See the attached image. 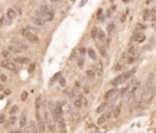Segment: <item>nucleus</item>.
<instances>
[{
    "label": "nucleus",
    "instance_id": "obj_1",
    "mask_svg": "<svg viewBox=\"0 0 156 133\" xmlns=\"http://www.w3.org/2000/svg\"><path fill=\"white\" fill-rule=\"evenodd\" d=\"M134 73V70H132V71H129V72H127V73H123V75H121V76H118V77H116L111 83H112V86L113 87H118L120 84H123L125 82H127L128 80L132 77V75Z\"/></svg>",
    "mask_w": 156,
    "mask_h": 133
},
{
    "label": "nucleus",
    "instance_id": "obj_2",
    "mask_svg": "<svg viewBox=\"0 0 156 133\" xmlns=\"http://www.w3.org/2000/svg\"><path fill=\"white\" fill-rule=\"evenodd\" d=\"M21 34L27 39V40H29V43H33V44H37L39 43V38L37 36V33H33L31 31H28L27 28H23L21 31Z\"/></svg>",
    "mask_w": 156,
    "mask_h": 133
},
{
    "label": "nucleus",
    "instance_id": "obj_3",
    "mask_svg": "<svg viewBox=\"0 0 156 133\" xmlns=\"http://www.w3.org/2000/svg\"><path fill=\"white\" fill-rule=\"evenodd\" d=\"M33 22H34L37 26H44V25H45V22H46V21H45V17L39 12V10L36 12V15L33 16Z\"/></svg>",
    "mask_w": 156,
    "mask_h": 133
},
{
    "label": "nucleus",
    "instance_id": "obj_4",
    "mask_svg": "<svg viewBox=\"0 0 156 133\" xmlns=\"http://www.w3.org/2000/svg\"><path fill=\"white\" fill-rule=\"evenodd\" d=\"M1 67L8 68V70H10V71H12V72H17V68H16L15 64H13L12 61H10L9 59H4L1 61Z\"/></svg>",
    "mask_w": 156,
    "mask_h": 133
},
{
    "label": "nucleus",
    "instance_id": "obj_5",
    "mask_svg": "<svg viewBox=\"0 0 156 133\" xmlns=\"http://www.w3.org/2000/svg\"><path fill=\"white\" fill-rule=\"evenodd\" d=\"M70 95H71L72 99H76V98L80 96V92H79V82H76V83H74V87L72 88Z\"/></svg>",
    "mask_w": 156,
    "mask_h": 133
},
{
    "label": "nucleus",
    "instance_id": "obj_6",
    "mask_svg": "<svg viewBox=\"0 0 156 133\" xmlns=\"http://www.w3.org/2000/svg\"><path fill=\"white\" fill-rule=\"evenodd\" d=\"M11 44H13V45L18 46L20 49H22L23 51H24V50H27V49H28V45H27V44H24L22 40H20V39H17V38H13V39L11 40Z\"/></svg>",
    "mask_w": 156,
    "mask_h": 133
},
{
    "label": "nucleus",
    "instance_id": "obj_7",
    "mask_svg": "<svg viewBox=\"0 0 156 133\" xmlns=\"http://www.w3.org/2000/svg\"><path fill=\"white\" fill-rule=\"evenodd\" d=\"M13 62L20 64V65H26V64H29L31 60L27 56H17V58H13Z\"/></svg>",
    "mask_w": 156,
    "mask_h": 133
},
{
    "label": "nucleus",
    "instance_id": "obj_8",
    "mask_svg": "<svg viewBox=\"0 0 156 133\" xmlns=\"http://www.w3.org/2000/svg\"><path fill=\"white\" fill-rule=\"evenodd\" d=\"M56 126H57V129H59V133H66V122L64 118H61L56 122Z\"/></svg>",
    "mask_w": 156,
    "mask_h": 133
},
{
    "label": "nucleus",
    "instance_id": "obj_9",
    "mask_svg": "<svg viewBox=\"0 0 156 133\" xmlns=\"http://www.w3.org/2000/svg\"><path fill=\"white\" fill-rule=\"evenodd\" d=\"M143 18H144L145 21H146V20H151V21H155V20H156L155 12H153V11H150V10H146V11H144Z\"/></svg>",
    "mask_w": 156,
    "mask_h": 133
},
{
    "label": "nucleus",
    "instance_id": "obj_10",
    "mask_svg": "<svg viewBox=\"0 0 156 133\" xmlns=\"http://www.w3.org/2000/svg\"><path fill=\"white\" fill-rule=\"evenodd\" d=\"M73 106L76 108L77 110H79L80 108H83V100H82V95L76 98V99L73 100Z\"/></svg>",
    "mask_w": 156,
    "mask_h": 133
},
{
    "label": "nucleus",
    "instance_id": "obj_11",
    "mask_svg": "<svg viewBox=\"0 0 156 133\" xmlns=\"http://www.w3.org/2000/svg\"><path fill=\"white\" fill-rule=\"evenodd\" d=\"M117 94V89H110V90H107V92L105 93V99L108 100V99H111V98H113L115 95Z\"/></svg>",
    "mask_w": 156,
    "mask_h": 133
},
{
    "label": "nucleus",
    "instance_id": "obj_12",
    "mask_svg": "<svg viewBox=\"0 0 156 133\" xmlns=\"http://www.w3.org/2000/svg\"><path fill=\"white\" fill-rule=\"evenodd\" d=\"M15 17H16V11L13 9H9L6 11V18H9V21L15 20Z\"/></svg>",
    "mask_w": 156,
    "mask_h": 133
},
{
    "label": "nucleus",
    "instance_id": "obj_13",
    "mask_svg": "<svg viewBox=\"0 0 156 133\" xmlns=\"http://www.w3.org/2000/svg\"><path fill=\"white\" fill-rule=\"evenodd\" d=\"M133 38H134L135 42H138V43H143L146 37H145V34H143V33H137Z\"/></svg>",
    "mask_w": 156,
    "mask_h": 133
},
{
    "label": "nucleus",
    "instance_id": "obj_14",
    "mask_svg": "<svg viewBox=\"0 0 156 133\" xmlns=\"http://www.w3.org/2000/svg\"><path fill=\"white\" fill-rule=\"evenodd\" d=\"M26 123H27V115H26V113H23L21 115V117H20V127L21 128L26 127Z\"/></svg>",
    "mask_w": 156,
    "mask_h": 133
},
{
    "label": "nucleus",
    "instance_id": "obj_15",
    "mask_svg": "<svg viewBox=\"0 0 156 133\" xmlns=\"http://www.w3.org/2000/svg\"><path fill=\"white\" fill-rule=\"evenodd\" d=\"M8 49H9V50H10L11 53H13V54H20V53H21V51H23L22 49H20L18 46L13 45V44H11V45H10V46H9Z\"/></svg>",
    "mask_w": 156,
    "mask_h": 133
},
{
    "label": "nucleus",
    "instance_id": "obj_16",
    "mask_svg": "<svg viewBox=\"0 0 156 133\" xmlns=\"http://www.w3.org/2000/svg\"><path fill=\"white\" fill-rule=\"evenodd\" d=\"M97 48H98V50L100 53L101 56H106V48L104 45H101V44H98L97 43Z\"/></svg>",
    "mask_w": 156,
    "mask_h": 133
},
{
    "label": "nucleus",
    "instance_id": "obj_17",
    "mask_svg": "<svg viewBox=\"0 0 156 133\" xmlns=\"http://www.w3.org/2000/svg\"><path fill=\"white\" fill-rule=\"evenodd\" d=\"M107 106H108V103H107V101L103 103V104H101L100 106L97 109V113H98V114H101V113H103V111H105V110L107 109Z\"/></svg>",
    "mask_w": 156,
    "mask_h": 133
},
{
    "label": "nucleus",
    "instance_id": "obj_18",
    "mask_svg": "<svg viewBox=\"0 0 156 133\" xmlns=\"http://www.w3.org/2000/svg\"><path fill=\"white\" fill-rule=\"evenodd\" d=\"M49 11H50V10H49V6H46V5H42V6H40V8H39V12L42 13L43 16H45V15H46V13H48Z\"/></svg>",
    "mask_w": 156,
    "mask_h": 133
},
{
    "label": "nucleus",
    "instance_id": "obj_19",
    "mask_svg": "<svg viewBox=\"0 0 156 133\" xmlns=\"http://www.w3.org/2000/svg\"><path fill=\"white\" fill-rule=\"evenodd\" d=\"M44 17H45V21H46V22H51V21L54 20V17H55V15H54V11L50 10Z\"/></svg>",
    "mask_w": 156,
    "mask_h": 133
},
{
    "label": "nucleus",
    "instance_id": "obj_20",
    "mask_svg": "<svg viewBox=\"0 0 156 133\" xmlns=\"http://www.w3.org/2000/svg\"><path fill=\"white\" fill-rule=\"evenodd\" d=\"M88 55H89V58L92 60H97L98 59V55H97L95 51H94V49H88Z\"/></svg>",
    "mask_w": 156,
    "mask_h": 133
},
{
    "label": "nucleus",
    "instance_id": "obj_21",
    "mask_svg": "<svg viewBox=\"0 0 156 133\" xmlns=\"http://www.w3.org/2000/svg\"><path fill=\"white\" fill-rule=\"evenodd\" d=\"M128 54L132 55V56H137V55H138V48L131 46L129 49H128Z\"/></svg>",
    "mask_w": 156,
    "mask_h": 133
},
{
    "label": "nucleus",
    "instance_id": "obj_22",
    "mask_svg": "<svg viewBox=\"0 0 156 133\" xmlns=\"http://www.w3.org/2000/svg\"><path fill=\"white\" fill-rule=\"evenodd\" d=\"M1 56H3L4 59H9V58H11V51L9 50V49H4V50L1 51Z\"/></svg>",
    "mask_w": 156,
    "mask_h": 133
},
{
    "label": "nucleus",
    "instance_id": "obj_23",
    "mask_svg": "<svg viewBox=\"0 0 156 133\" xmlns=\"http://www.w3.org/2000/svg\"><path fill=\"white\" fill-rule=\"evenodd\" d=\"M98 39H99L100 42H105V39H106V34H105V32H104V31L99 30V33H98Z\"/></svg>",
    "mask_w": 156,
    "mask_h": 133
},
{
    "label": "nucleus",
    "instance_id": "obj_24",
    "mask_svg": "<svg viewBox=\"0 0 156 133\" xmlns=\"http://www.w3.org/2000/svg\"><path fill=\"white\" fill-rule=\"evenodd\" d=\"M42 108V96H37L36 98V110H40Z\"/></svg>",
    "mask_w": 156,
    "mask_h": 133
},
{
    "label": "nucleus",
    "instance_id": "obj_25",
    "mask_svg": "<svg viewBox=\"0 0 156 133\" xmlns=\"http://www.w3.org/2000/svg\"><path fill=\"white\" fill-rule=\"evenodd\" d=\"M120 114H121V105H117V106L113 109V117L117 118L120 116Z\"/></svg>",
    "mask_w": 156,
    "mask_h": 133
},
{
    "label": "nucleus",
    "instance_id": "obj_26",
    "mask_svg": "<svg viewBox=\"0 0 156 133\" xmlns=\"http://www.w3.org/2000/svg\"><path fill=\"white\" fill-rule=\"evenodd\" d=\"M107 121V117L105 116V114H103V115H101L99 118H98V125H103L104 122H106Z\"/></svg>",
    "mask_w": 156,
    "mask_h": 133
},
{
    "label": "nucleus",
    "instance_id": "obj_27",
    "mask_svg": "<svg viewBox=\"0 0 156 133\" xmlns=\"http://www.w3.org/2000/svg\"><path fill=\"white\" fill-rule=\"evenodd\" d=\"M17 111H18V106L17 105H13V106L10 109V116H15Z\"/></svg>",
    "mask_w": 156,
    "mask_h": 133
},
{
    "label": "nucleus",
    "instance_id": "obj_28",
    "mask_svg": "<svg viewBox=\"0 0 156 133\" xmlns=\"http://www.w3.org/2000/svg\"><path fill=\"white\" fill-rule=\"evenodd\" d=\"M98 33H99V30L97 28V27H94V28L92 30V38L93 39H97L98 38Z\"/></svg>",
    "mask_w": 156,
    "mask_h": 133
},
{
    "label": "nucleus",
    "instance_id": "obj_29",
    "mask_svg": "<svg viewBox=\"0 0 156 133\" xmlns=\"http://www.w3.org/2000/svg\"><path fill=\"white\" fill-rule=\"evenodd\" d=\"M83 64H84V59H83V56H79V58L77 59V65H78V67H79V68H82V67H83Z\"/></svg>",
    "mask_w": 156,
    "mask_h": 133
},
{
    "label": "nucleus",
    "instance_id": "obj_30",
    "mask_svg": "<svg viewBox=\"0 0 156 133\" xmlns=\"http://www.w3.org/2000/svg\"><path fill=\"white\" fill-rule=\"evenodd\" d=\"M98 68H97V72H98V76H101L103 75V65H101V62L99 61L98 62V66H97Z\"/></svg>",
    "mask_w": 156,
    "mask_h": 133
},
{
    "label": "nucleus",
    "instance_id": "obj_31",
    "mask_svg": "<svg viewBox=\"0 0 156 133\" xmlns=\"http://www.w3.org/2000/svg\"><path fill=\"white\" fill-rule=\"evenodd\" d=\"M59 84H60V87H66V80L64 77H60L59 78Z\"/></svg>",
    "mask_w": 156,
    "mask_h": 133
},
{
    "label": "nucleus",
    "instance_id": "obj_32",
    "mask_svg": "<svg viewBox=\"0 0 156 133\" xmlns=\"http://www.w3.org/2000/svg\"><path fill=\"white\" fill-rule=\"evenodd\" d=\"M87 76L89 77V78H93V77L95 76V72H94L93 70H88V71H87Z\"/></svg>",
    "mask_w": 156,
    "mask_h": 133
},
{
    "label": "nucleus",
    "instance_id": "obj_33",
    "mask_svg": "<svg viewBox=\"0 0 156 133\" xmlns=\"http://www.w3.org/2000/svg\"><path fill=\"white\" fill-rule=\"evenodd\" d=\"M135 60H137V56H132V55H129V59L127 60V64H133Z\"/></svg>",
    "mask_w": 156,
    "mask_h": 133
},
{
    "label": "nucleus",
    "instance_id": "obj_34",
    "mask_svg": "<svg viewBox=\"0 0 156 133\" xmlns=\"http://www.w3.org/2000/svg\"><path fill=\"white\" fill-rule=\"evenodd\" d=\"M15 122H16V117L15 116H10V118H9L10 126H13V125H15Z\"/></svg>",
    "mask_w": 156,
    "mask_h": 133
},
{
    "label": "nucleus",
    "instance_id": "obj_35",
    "mask_svg": "<svg viewBox=\"0 0 156 133\" xmlns=\"http://www.w3.org/2000/svg\"><path fill=\"white\" fill-rule=\"evenodd\" d=\"M34 68H36V64H34V62H32V64L29 65V67H28V72L29 73L33 72V71H34Z\"/></svg>",
    "mask_w": 156,
    "mask_h": 133
},
{
    "label": "nucleus",
    "instance_id": "obj_36",
    "mask_svg": "<svg viewBox=\"0 0 156 133\" xmlns=\"http://www.w3.org/2000/svg\"><path fill=\"white\" fill-rule=\"evenodd\" d=\"M87 53V50H85V48L84 46H80L79 48V54H80V56H83V55Z\"/></svg>",
    "mask_w": 156,
    "mask_h": 133
},
{
    "label": "nucleus",
    "instance_id": "obj_37",
    "mask_svg": "<svg viewBox=\"0 0 156 133\" xmlns=\"http://www.w3.org/2000/svg\"><path fill=\"white\" fill-rule=\"evenodd\" d=\"M122 68H123V67H122V65H121V64H116V65H115V67H113L115 71H121Z\"/></svg>",
    "mask_w": 156,
    "mask_h": 133
},
{
    "label": "nucleus",
    "instance_id": "obj_38",
    "mask_svg": "<svg viewBox=\"0 0 156 133\" xmlns=\"http://www.w3.org/2000/svg\"><path fill=\"white\" fill-rule=\"evenodd\" d=\"M0 78H1V82H6L8 81V76H6L5 73H1L0 75Z\"/></svg>",
    "mask_w": 156,
    "mask_h": 133
},
{
    "label": "nucleus",
    "instance_id": "obj_39",
    "mask_svg": "<svg viewBox=\"0 0 156 133\" xmlns=\"http://www.w3.org/2000/svg\"><path fill=\"white\" fill-rule=\"evenodd\" d=\"M113 28H115V26L111 23V25H108V27H107V32L108 33H112L113 32Z\"/></svg>",
    "mask_w": 156,
    "mask_h": 133
},
{
    "label": "nucleus",
    "instance_id": "obj_40",
    "mask_svg": "<svg viewBox=\"0 0 156 133\" xmlns=\"http://www.w3.org/2000/svg\"><path fill=\"white\" fill-rule=\"evenodd\" d=\"M27 96H28V93H27V92H23V93H22V95H21V99L24 101V100L27 99Z\"/></svg>",
    "mask_w": 156,
    "mask_h": 133
},
{
    "label": "nucleus",
    "instance_id": "obj_41",
    "mask_svg": "<svg viewBox=\"0 0 156 133\" xmlns=\"http://www.w3.org/2000/svg\"><path fill=\"white\" fill-rule=\"evenodd\" d=\"M137 27H138V28H140V30H145L146 28V26L143 25V23H137Z\"/></svg>",
    "mask_w": 156,
    "mask_h": 133
},
{
    "label": "nucleus",
    "instance_id": "obj_42",
    "mask_svg": "<svg viewBox=\"0 0 156 133\" xmlns=\"http://www.w3.org/2000/svg\"><path fill=\"white\" fill-rule=\"evenodd\" d=\"M24 133H34V132L32 131V128H31V127H28V128H26V129H24Z\"/></svg>",
    "mask_w": 156,
    "mask_h": 133
},
{
    "label": "nucleus",
    "instance_id": "obj_43",
    "mask_svg": "<svg viewBox=\"0 0 156 133\" xmlns=\"http://www.w3.org/2000/svg\"><path fill=\"white\" fill-rule=\"evenodd\" d=\"M0 122H1L3 125L5 123V115H1V117H0Z\"/></svg>",
    "mask_w": 156,
    "mask_h": 133
},
{
    "label": "nucleus",
    "instance_id": "obj_44",
    "mask_svg": "<svg viewBox=\"0 0 156 133\" xmlns=\"http://www.w3.org/2000/svg\"><path fill=\"white\" fill-rule=\"evenodd\" d=\"M12 133H22V131H20V129H17V131H12Z\"/></svg>",
    "mask_w": 156,
    "mask_h": 133
},
{
    "label": "nucleus",
    "instance_id": "obj_45",
    "mask_svg": "<svg viewBox=\"0 0 156 133\" xmlns=\"http://www.w3.org/2000/svg\"><path fill=\"white\" fill-rule=\"evenodd\" d=\"M85 3H87V0H83V1H82V3H80V6H83V5L85 4Z\"/></svg>",
    "mask_w": 156,
    "mask_h": 133
},
{
    "label": "nucleus",
    "instance_id": "obj_46",
    "mask_svg": "<svg viewBox=\"0 0 156 133\" xmlns=\"http://www.w3.org/2000/svg\"><path fill=\"white\" fill-rule=\"evenodd\" d=\"M17 9H18V10H17V12H18V13H21V12H22V10H21V8H17Z\"/></svg>",
    "mask_w": 156,
    "mask_h": 133
},
{
    "label": "nucleus",
    "instance_id": "obj_47",
    "mask_svg": "<svg viewBox=\"0 0 156 133\" xmlns=\"http://www.w3.org/2000/svg\"><path fill=\"white\" fill-rule=\"evenodd\" d=\"M122 1H123V3H128V1H129V0H122Z\"/></svg>",
    "mask_w": 156,
    "mask_h": 133
},
{
    "label": "nucleus",
    "instance_id": "obj_48",
    "mask_svg": "<svg viewBox=\"0 0 156 133\" xmlns=\"http://www.w3.org/2000/svg\"><path fill=\"white\" fill-rule=\"evenodd\" d=\"M151 11H153V12H156V8H154V9L151 10Z\"/></svg>",
    "mask_w": 156,
    "mask_h": 133
},
{
    "label": "nucleus",
    "instance_id": "obj_49",
    "mask_svg": "<svg viewBox=\"0 0 156 133\" xmlns=\"http://www.w3.org/2000/svg\"><path fill=\"white\" fill-rule=\"evenodd\" d=\"M51 1H54V3H56V1H60V0H51Z\"/></svg>",
    "mask_w": 156,
    "mask_h": 133
},
{
    "label": "nucleus",
    "instance_id": "obj_50",
    "mask_svg": "<svg viewBox=\"0 0 156 133\" xmlns=\"http://www.w3.org/2000/svg\"><path fill=\"white\" fill-rule=\"evenodd\" d=\"M155 89H156V84H155Z\"/></svg>",
    "mask_w": 156,
    "mask_h": 133
}]
</instances>
